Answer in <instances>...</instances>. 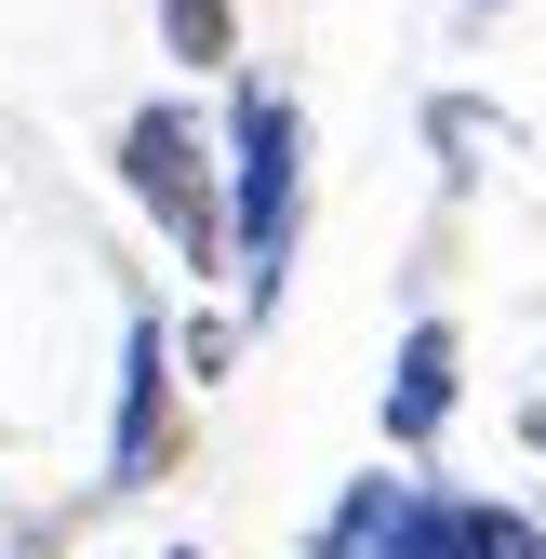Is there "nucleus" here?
Here are the masks:
<instances>
[{"label":"nucleus","instance_id":"9d476101","mask_svg":"<svg viewBox=\"0 0 546 559\" xmlns=\"http://www.w3.org/2000/svg\"><path fill=\"white\" fill-rule=\"evenodd\" d=\"M174 559H187V546H174Z\"/></svg>","mask_w":546,"mask_h":559},{"label":"nucleus","instance_id":"0eeeda50","mask_svg":"<svg viewBox=\"0 0 546 559\" xmlns=\"http://www.w3.org/2000/svg\"><path fill=\"white\" fill-rule=\"evenodd\" d=\"M161 40H174V67H240V14L227 0H161Z\"/></svg>","mask_w":546,"mask_h":559},{"label":"nucleus","instance_id":"39448f33","mask_svg":"<svg viewBox=\"0 0 546 559\" xmlns=\"http://www.w3.org/2000/svg\"><path fill=\"white\" fill-rule=\"evenodd\" d=\"M360 559H480V546H466V493H400Z\"/></svg>","mask_w":546,"mask_h":559},{"label":"nucleus","instance_id":"f257e3e1","mask_svg":"<svg viewBox=\"0 0 546 559\" xmlns=\"http://www.w3.org/2000/svg\"><path fill=\"white\" fill-rule=\"evenodd\" d=\"M294 227H307V107L240 81V107H227V280L253 320L294 280Z\"/></svg>","mask_w":546,"mask_h":559},{"label":"nucleus","instance_id":"7ed1b4c3","mask_svg":"<svg viewBox=\"0 0 546 559\" xmlns=\"http://www.w3.org/2000/svg\"><path fill=\"white\" fill-rule=\"evenodd\" d=\"M161 440H174V333L133 320L120 333V440H107V479H161Z\"/></svg>","mask_w":546,"mask_h":559},{"label":"nucleus","instance_id":"423d86ee","mask_svg":"<svg viewBox=\"0 0 546 559\" xmlns=\"http://www.w3.org/2000/svg\"><path fill=\"white\" fill-rule=\"evenodd\" d=\"M427 133H440V174H453V187H480V174L520 147V133H507L494 107H466V94H440V107H427Z\"/></svg>","mask_w":546,"mask_h":559},{"label":"nucleus","instance_id":"20e7f679","mask_svg":"<svg viewBox=\"0 0 546 559\" xmlns=\"http://www.w3.org/2000/svg\"><path fill=\"white\" fill-rule=\"evenodd\" d=\"M453 400H466V346H453V320H414L400 360H387V440L427 453V440L453 427Z\"/></svg>","mask_w":546,"mask_h":559},{"label":"nucleus","instance_id":"f03ea898","mask_svg":"<svg viewBox=\"0 0 546 559\" xmlns=\"http://www.w3.org/2000/svg\"><path fill=\"white\" fill-rule=\"evenodd\" d=\"M120 187L174 227V266H227V187H214V147H200L174 107H133V120H120Z\"/></svg>","mask_w":546,"mask_h":559},{"label":"nucleus","instance_id":"6e6552de","mask_svg":"<svg viewBox=\"0 0 546 559\" xmlns=\"http://www.w3.org/2000/svg\"><path fill=\"white\" fill-rule=\"evenodd\" d=\"M387 507H400V479H347V507H333V520H320V546H307V559H360Z\"/></svg>","mask_w":546,"mask_h":559},{"label":"nucleus","instance_id":"1a4fd4ad","mask_svg":"<svg viewBox=\"0 0 546 559\" xmlns=\"http://www.w3.org/2000/svg\"><path fill=\"white\" fill-rule=\"evenodd\" d=\"M466 14H494V0H466Z\"/></svg>","mask_w":546,"mask_h":559}]
</instances>
